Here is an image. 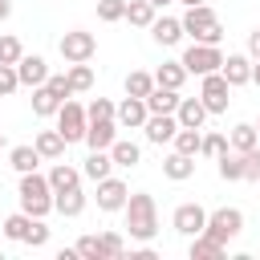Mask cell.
<instances>
[{"label": "cell", "mask_w": 260, "mask_h": 260, "mask_svg": "<svg viewBox=\"0 0 260 260\" xmlns=\"http://www.w3.org/2000/svg\"><path fill=\"white\" fill-rule=\"evenodd\" d=\"M179 20H183V32H187L191 41H199V45H219V41H223V24H219V16H215L211 4H195V8H187Z\"/></svg>", "instance_id": "2"}, {"label": "cell", "mask_w": 260, "mask_h": 260, "mask_svg": "<svg viewBox=\"0 0 260 260\" xmlns=\"http://www.w3.org/2000/svg\"><path fill=\"white\" fill-rule=\"evenodd\" d=\"M175 130H179V118L175 114H146V122H142V134L154 146H167L175 138Z\"/></svg>", "instance_id": "12"}, {"label": "cell", "mask_w": 260, "mask_h": 260, "mask_svg": "<svg viewBox=\"0 0 260 260\" xmlns=\"http://www.w3.org/2000/svg\"><path fill=\"white\" fill-rule=\"evenodd\" d=\"M85 191L81 187H69V191H53V211H61L65 219H77L81 211H85Z\"/></svg>", "instance_id": "17"}, {"label": "cell", "mask_w": 260, "mask_h": 260, "mask_svg": "<svg viewBox=\"0 0 260 260\" xmlns=\"http://www.w3.org/2000/svg\"><path fill=\"white\" fill-rule=\"evenodd\" d=\"M150 37H154V45L171 49V45H179L187 32H183V20H179V16H154V20H150Z\"/></svg>", "instance_id": "15"}, {"label": "cell", "mask_w": 260, "mask_h": 260, "mask_svg": "<svg viewBox=\"0 0 260 260\" xmlns=\"http://www.w3.org/2000/svg\"><path fill=\"white\" fill-rule=\"evenodd\" d=\"M256 183H260V179H256Z\"/></svg>", "instance_id": "54"}, {"label": "cell", "mask_w": 260, "mask_h": 260, "mask_svg": "<svg viewBox=\"0 0 260 260\" xmlns=\"http://www.w3.org/2000/svg\"><path fill=\"white\" fill-rule=\"evenodd\" d=\"M252 85H260V61H252Z\"/></svg>", "instance_id": "49"}, {"label": "cell", "mask_w": 260, "mask_h": 260, "mask_svg": "<svg viewBox=\"0 0 260 260\" xmlns=\"http://www.w3.org/2000/svg\"><path fill=\"white\" fill-rule=\"evenodd\" d=\"M223 150H228V134H219V130L203 134V142H199V154H203V158H219Z\"/></svg>", "instance_id": "36"}, {"label": "cell", "mask_w": 260, "mask_h": 260, "mask_svg": "<svg viewBox=\"0 0 260 260\" xmlns=\"http://www.w3.org/2000/svg\"><path fill=\"white\" fill-rule=\"evenodd\" d=\"M69 89L73 93H85V89H93V69H89V61H77V65H69Z\"/></svg>", "instance_id": "33"}, {"label": "cell", "mask_w": 260, "mask_h": 260, "mask_svg": "<svg viewBox=\"0 0 260 260\" xmlns=\"http://www.w3.org/2000/svg\"><path fill=\"white\" fill-rule=\"evenodd\" d=\"M175 118H179V126L203 130V122H207V106H203L199 98H179V106H175Z\"/></svg>", "instance_id": "18"}, {"label": "cell", "mask_w": 260, "mask_h": 260, "mask_svg": "<svg viewBox=\"0 0 260 260\" xmlns=\"http://www.w3.org/2000/svg\"><path fill=\"white\" fill-rule=\"evenodd\" d=\"M162 175H167L171 183H183V179H191V175H195V158H191V154L171 150V154L162 158Z\"/></svg>", "instance_id": "19"}, {"label": "cell", "mask_w": 260, "mask_h": 260, "mask_svg": "<svg viewBox=\"0 0 260 260\" xmlns=\"http://www.w3.org/2000/svg\"><path fill=\"white\" fill-rule=\"evenodd\" d=\"M122 215H126V232H130V240H138V244H150V240L158 236V207H154V195H146V191H134V195L126 199Z\"/></svg>", "instance_id": "1"}, {"label": "cell", "mask_w": 260, "mask_h": 260, "mask_svg": "<svg viewBox=\"0 0 260 260\" xmlns=\"http://www.w3.org/2000/svg\"><path fill=\"white\" fill-rule=\"evenodd\" d=\"M146 114H150V110H146V102H142V98H130V93L114 106V122H118V130H142Z\"/></svg>", "instance_id": "11"}, {"label": "cell", "mask_w": 260, "mask_h": 260, "mask_svg": "<svg viewBox=\"0 0 260 260\" xmlns=\"http://www.w3.org/2000/svg\"><path fill=\"white\" fill-rule=\"evenodd\" d=\"M8 16H12V0H0V24H4Z\"/></svg>", "instance_id": "48"}, {"label": "cell", "mask_w": 260, "mask_h": 260, "mask_svg": "<svg viewBox=\"0 0 260 260\" xmlns=\"http://www.w3.org/2000/svg\"><path fill=\"white\" fill-rule=\"evenodd\" d=\"M219 73H223V81L236 89V85H248L252 81V57L248 53H228L223 57V65H219Z\"/></svg>", "instance_id": "14"}, {"label": "cell", "mask_w": 260, "mask_h": 260, "mask_svg": "<svg viewBox=\"0 0 260 260\" xmlns=\"http://www.w3.org/2000/svg\"><path fill=\"white\" fill-rule=\"evenodd\" d=\"M45 85H49L61 102H65V98H73V89H69V77H65V73H49V77H45Z\"/></svg>", "instance_id": "44"}, {"label": "cell", "mask_w": 260, "mask_h": 260, "mask_svg": "<svg viewBox=\"0 0 260 260\" xmlns=\"http://www.w3.org/2000/svg\"><path fill=\"white\" fill-rule=\"evenodd\" d=\"M154 16H158V8H154L150 0H126V16H122V20H130L134 28H150Z\"/></svg>", "instance_id": "28"}, {"label": "cell", "mask_w": 260, "mask_h": 260, "mask_svg": "<svg viewBox=\"0 0 260 260\" xmlns=\"http://www.w3.org/2000/svg\"><path fill=\"white\" fill-rule=\"evenodd\" d=\"M85 118H114V102L110 98H93L85 106Z\"/></svg>", "instance_id": "45"}, {"label": "cell", "mask_w": 260, "mask_h": 260, "mask_svg": "<svg viewBox=\"0 0 260 260\" xmlns=\"http://www.w3.org/2000/svg\"><path fill=\"white\" fill-rule=\"evenodd\" d=\"M256 146H260V134H256V126H252V122L232 126V134H228V150L244 154V150H256Z\"/></svg>", "instance_id": "22"}, {"label": "cell", "mask_w": 260, "mask_h": 260, "mask_svg": "<svg viewBox=\"0 0 260 260\" xmlns=\"http://www.w3.org/2000/svg\"><path fill=\"white\" fill-rule=\"evenodd\" d=\"M28 223H32V215H28V211H16V215H8V219L0 223V236H4V240H16V244H24V232H28Z\"/></svg>", "instance_id": "32"}, {"label": "cell", "mask_w": 260, "mask_h": 260, "mask_svg": "<svg viewBox=\"0 0 260 260\" xmlns=\"http://www.w3.org/2000/svg\"><path fill=\"white\" fill-rule=\"evenodd\" d=\"M199 142H203V134H199V130H191V126H179V130H175V138H171V146H175L179 154H191V158L199 154Z\"/></svg>", "instance_id": "31"}, {"label": "cell", "mask_w": 260, "mask_h": 260, "mask_svg": "<svg viewBox=\"0 0 260 260\" xmlns=\"http://www.w3.org/2000/svg\"><path fill=\"white\" fill-rule=\"evenodd\" d=\"M24 244H28V248H45V244H49V223H45L41 215H32V223H28V232H24Z\"/></svg>", "instance_id": "39"}, {"label": "cell", "mask_w": 260, "mask_h": 260, "mask_svg": "<svg viewBox=\"0 0 260 260\" xmlns=\"http://www.w3.org/2000/svg\"><path fill=\"white\" fill-rule=\"evenodd\" d=\"M203 223H207V207H199V203H179L175 215H171V228H175L179 236H187V240L199 236Z\"/></svg>", "instance_id": "10"}, {"label": "cell", "mask_w": 260, "mask_h": 260, "mask_svg": "<svg viewBox=\"0 0 260 260\" xmlns=\"http://www.w3.org/2000/svg\"><path fill=\"white\" fill-rule=\"evenodd\" d=\"M32 146H37V154H41V158H53V162H57V158L65 154V146H69V142L61 138V130H41V134L32 138Z\"/></svg>", "instance_id": "23"}, {"label": "cell", "mask_w": 260, "mask_h": 260, "mask_svg": "<svg viewBox=\"0 0 260 260\" xmlns=\"http://www.w3.org/2000/svg\"><path fill=\"white\" fill-rule=\"evenodd\" d=\"M16 77H20V85H28V89L45 85V77H49V65H45V57H37V53H24V57L16 61Z\"/></svg>", "instance_id": "16"}, {"label": "cell", "mask_w": 260, "mask_h": 260, "mask_svg": "<svg viewBox=\"0 0 260 260\" xmlns=\"http://www.w3.org/2000/svg\"><path fill=\"white\" fill-rule=\"evenodd\" d=\"M57 53H61L69 65H77V61H93L98 41H93V32H85V28H69V32H61Z\"/></svg>", "instance_id": "6"}, {"label": "cell", "mask_w": 260, "mask_h": 260, "mask_svg": "<svg viewBox=\"0 0 260 260\" xmlns=\"http://www.w3.org/2000/svg\"><path fill=\"white\" fill-rule=\"evenodd\" d=\"M37 162H41L37 146H12V150H8V167H12L16 175H28V171H37Z\"/></svg>", "instance_id": "29"}, {"label": "cell", "mask_w": 260, "mask_h": 260, "mask_svg": "<svg viewBox=\"0 0 260 260\" xmlns=\"http://www.w3.org/2000/svg\"><path fill=\"white\" fill-rule=\"evenodd\" d=\"M130 256H134V260H154V248H146V244H142V248H138V252H130Z\"/></svg>", "instance_id": "47"}, {"label": "cell", "mask_w": 260, "mask_h": 260, "mask_svg": "<svg viewBox=\"0 0 260 260\" xmlns=\"http://www.w3.org/2000/svg\"><path fill=\"white\" fill-rule=\"evenodd\" d=\"M102 248H106V260H114V256H126V240H122L118 232H102Z\"/></svg>", "instance_id": "41"}, {"label": "cell", "mask_w": 260, "mask_h": 260, "mask_svg": "<svg viewBox=\"0 0 260 260\" xmlns=\"http://www.w3.org/2000/svg\"><path fill=\"white\" fill-rule=\"evenodd\" d=\"M49 187H53V191L81 187V171H77V167H69V162H53V171H49Z\"/></svg>", "instance_id": "27"}, {"label": "cell", "mask_w": 260, "mask_h": 260, "mask_svg": "<svg viewBox=\"0 0 260 260\" xmlns=\"http://www.w3.org/2000/svg\"><path fill=\"white\" fill-rule=\"evenodd\" d=\"M98 211H122L126 207V199H130V187L122 183V179H114V175H106V179H98Z\"/></svg>", "instance_id": "9"}, {"label": "cell", "mask_w": 260, "mask_h": 260, "mask_svg": "<svg viewBox=\"0 0 260 260\" xmlns=\"http://www.w3.org/2000/svg\"><path fill=\"white\" fill-rule=\"evenodd\" d=\"M240 162H244V179L256 183V179H260V146H256V150H244Z\"/></svg>", "instance_id": "42"}, {"label": "cell", "mask_w": 260, "mask_h": 260, "mask_svg": "<svg viewBox=\"0 0 260 260\" xmlns=\"http://www.w3.org/2000/svg\"><path fill=\"white\" fill-rule=\"evenodd\" d=\"M183 69L187 73H195V77H203V73H215L219 65H223V53H219V45H199V41H191L187 49H183Z\"/></svg>", "instance_id": "5"}, {"label": "cell", "mask_w": 260, "mask_h": 260, "mask_svg": "<svg viewBox=\"0 0 260 260\" xmlns=\"http://www.w3.org/2000/svg\"><path fill=\"white\" fill-rule=\"evenodd\" d=\"M122 16H126V0H98V20L114 24V20H122Z\"/></svg>", "instance_id": "40"}, {"label": "cell", "mask_w": 260, "mask_h": 260, "mask_svg": "<svg viewBox=\"0 0 260 260\" xmlns=\"http://www.w3.org/2000/svg\"><path fill=\"white\" fill-rule=\"evenodd\" d=\"M20 57H24V45H20L12 32H4V37H0V65H16Z\"/></svg>", "instance_id": "38"}, {"label": "cell", "mask_w": 260, "mask_h": 260, "mask_svg": "<svg viewBox=\"0 0 260 260\" xmlns=\"http://www.w3.org/2000/svg\"><path fill=\"white\" fill-rule=\"evenodd\" d=\"M187 77H191V73L183 69V61H162V65L154 69V85H167V89H183Z\"/></svg>", "instance_id": "26"}, {"label": "cell", "mask_w": 260, "mask_h": 260, "mask_svg": "<svg viewBox=\"0 0 260 260\" xmlns=\"http://www.w3.org/2000/svg\"><path fill=\"white\" fill-rule=\"evenodd\" d=\"M85 106L81 102H73V98H65L61 106H57V130H61V138L65 142H81L85 138Z\"/></svg>", "instance_id": "8"}, {"label": "cell", "mask_w": 260, "mask_h": 260, "mask_svg": "<svg viewBox=\"0 0 260 260\" xmlns=\"http://www.w3.org/2000/svg\"><path fill=\"white\" fill-rule=\"evenodd\" d=\"M57 106H61V98H57L49 85H37V89H32V114H37V118H53Z\"/></svg>", "instance_id": "30"}, {"label": "cell", "mask_w": 260, "mask_h": 260, "mask_svg": "<svg viewBox=\"0 0 260 260\" xmlns=\"http://www.w3.org/2000/svg\"><path fill=\"white\" fill-rule=\"evenodd\" d=\"M114 138H118V122H114V118H89V122H85V138H81V142H85L89 150H110Z\"/></svg>", "instance_id": "13"}, {"label": "cell", "mask_w": 260, "mask_h": 260, "mask_svg": "<svg viewBox=\"0 0 260 260\" xmlns=\"http://www.w3.org/2000/svg\"><path fill=\"white\" fill-rule=\"evenodd\" d=\"M199 81H203V85H199V102L207 106V114H228V102H232V85L223 81V73L215 69V73H203Z\"/></svg>", "instance_id": "7"}, {"label": "cell", "mask_w": 260, "mask_h": 260, "mask_svg": "<svg viewBox=\"0 0 260 260\" xmlns=\"http://www.w3.org/2000/svg\"><path fill=\"white\" fill-rule=\"evenodd\" d=\"M146 110L150 114H175V106H179V89H167V85H154L146 98Z\"/></svg>", "instance_id": "21"}, {"label": "cell", "mask_w": 260, "mask_h": 260, "mask_svg": "<svg viewBox=\"0 0 260 260\" xmlns=\"http://www.w3.org/2000/svg\"><path fill=\"white\" fill-rule=\"evenodd\" d=\"M215 162H219V179H223V183H240V179H244V162H240L236 150H223Z\"/></svg>", "instance_id": "35"}, {"label": "cell", "mask_w": 260, "mask_h": 260, "mask_svg": "<svg viewBox=\"0 0 260 260\" xmlns=\"http://www.w3.org/2000/svg\"><path fill=\"white\" fill-rule=\"evenodd\" d=\"M223 256H228V244L211 240L207 232L191 236V260H223Z\"/></svg>", "instance_id": "20"}, {"label": "cell", "mask_w": 260, "mask_h": 260, "mask_svg": "<svg viewBox=\"0 0 260 260\" xmlns=\"http://www.w3.org/2000/svg\"><path fill=\"white\" fill-rule=\"evenodd\" d=\"M110 158H114V167H138L142 162V146L130 142V138H114L110 142Z\"/></svg>", "instance_id": "24"}, {"label": "cell", "mask_w": 260, "mask_h": 260, "mask_svg": "<svg viewBox=\"0 0 260 260\" xmlns=\"http://www.w3.org/2000/svg\"><path fill=\"white\" fill-rule=\"evenodd\" d=\"M248 57H252V61H260V28H252V32H248Z\"/></svg>", "instance_id": "46"}, {"label": "cell", "mask_w": 260, "mask_h": 260, "mask_svg": "<svg viewBox=\"0 0 260 260\" xmlns=\"http://www.w3.org/2000/svg\"><path fill=\"white\" fill-rule=\"evenodd\" d=\"M256 134H260V122H256Z\"/></svg>", "instance_id": "53"}, {"label": "cell", "mask_w": 260, "mask_h": 260, "mask_svg": "<svg viewBox=\"0 0 260 260\" xmlns=\"http://www.w3.org/2000/svg\"><path fill=\"white\" fill-rule=\"evenodd\" d=\"M4 146H8V134H4V130H0V150H4Z\"/></svg>", "instance_id": "52"}, {"label": "cell", "mask_w": 260, "mask_h": 260, "mask_svg": "<svg viewBox=\"0 0 260 260\" xmlns=\"http://www.w3.org/2000/svg\"><path fill=\"white\" fill-rule=\"evenodd\" d=\"M203 232H207L211 240L228 244V240H236V236L244 232V211H240V207H215V211H207Z\"/></svg>", "instance_id": "4"}, {"label": "cell", "mask_w": 260, "mask_h": 260, "mask_svg": "<svg viewBox=\"0 0 260 260\" xmlns=\"http://www.w3.org/2000/svg\"><path fill=\"white\" fill-rule=\"evenodd\" d=\"M20 89V77H16V65H0V98L16 93Z\"/></svg>", "instance_id": "43"}, {"label": "cell", "mask_w": 260, "mask_h": 260, "mask_svg": "<svg viewBox=\"0 0 260 260\" xmlns=\"http://www.w3.org/2000/svg\"><path fill=\"white\" fill-rule=\"evenodd\" d=\"M16 195H20V211H28V215H41V219H45V215L53 211V187H49V175H37V171L20 175Z\"/></svg>", "instance_id": "3"}, {"label": "cell", "mask_w": 260, "mask_h": 260, "mask_svg": "<svg viewBox=\"0 0 260 260\" xmlns=\"http://www.w3.org/2000/svg\"><path fill=\"white\" fill-rule=\"evenodd\" d=\"M183 4H187V8H195V4H207V0H183Z\"/></svg>", "instance_id": "51"}, {"label": "cell", "mask_w": 260, "mask_h": 260, "mask_svg": "<svg viewBox=\"0 0 260 260\" xmlns=\"http://www.w3.org/2000/svg\"><path fill=\"white\" fill-rule=\"evenodd\" d=\"M154 89V73H146V69H130L126 73V93L130 98H146Z\"/></svg>", "instance_id": "34"}, {"label": "cell", "mask_w": 260, "mask_h": 260, "mask_svg": "<svg viewBox=\"0 0 260 260\" xmlns=\"http://www.w3.org/2000/svg\"><path fill=\"white\" fill-rule=\"evenodd\" d=\"M106 175H114V158H110V150H89V158L81 162V179H106Z\"/></svg>", "instance_id": "25"}, {"label": "cell", "mask_w": 260, "mask_h": 260, "mask_svg": "<svg viewBox=\"0 0 260 260\" xmlns=\"http://www.w3.org/2000/svg\"><path fill=\"white\" fill-rule=\"evenodd\" d=\"M150 4H154V8H167V4H175V0H150Z\"/></svg>", "instance_id": "50"}, {"label": "cell", "mask_w": 260, "mask_h": 260, "mask_svg": "<svg viewBox=\"0 0 260 260\" xmlns=\"http://www.w3.org/2000/svg\"><path fill=\"white\" fill-rule=\"evenodd\" d=\"M73 248H77V256H81V260H106V248H102V236H81V240H77Z\"/></svg>", "instance_id": "37"}]
</instances>
